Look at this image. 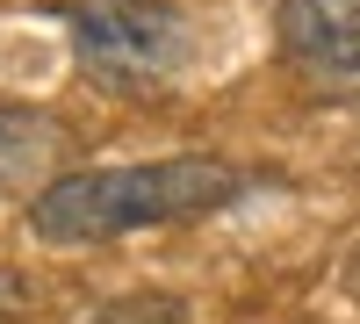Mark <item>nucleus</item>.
Here are the masks:
<instances>
[{
    "mask_svg": "<svg viewBox=\"0 0 360 324\" xmlns=\"http://www.w3.org/2000/svg\"><path fill=\"white\" fill-rule=\"evenodd\" d=\"M245 188H252L245 166L209 152H173L144 166H79L29 195V231L44 245H101V238H130V231L217 216Z\"/></svg>",
    "mask_w": 360,
    "mask_h": 324,
    "instance_id": "nucleus-1",
    "label": "nucleus"
},
{
    "mask_svg": "<svg viewBox=\"0 0 360 324\" xmlns=\"http://www.w3.org/2000/svg\"><path fill=\"white\" fill-rule=\"evenodd\" d=\"M65 37L101 94H159L195 58L188 15L166 0H79L65 8Z\"/></svg>",
    "mask_w": 360,
    "mask_h": 324,
    "instance_id": "nucleus-2",
    "label": "nucleus"
},
{
    "mask_svg": "<svg viewBox=\"0 0 360 324\" xmlns=\"http://www.w3.org/2000/svg\"><path fill=\"white\" fill-rule=\"evenodd\" d=\"M274 51L317 101L360 108V0H274Z\"/></svg>",
    "mask_w": 360,
    "mask_h": 324,
    "instance_id": "nucleus-3",
    "label": "nucleus"
},
{
    "mask_svg": "<svg viewBox=\"0 0 360 324\" xmlns=\"http://www.w3.org/2000/svg\"><path fill=\"white\" fill-rule=\"evenodd\" d=\"M72 152V137L58 115L0 101V195H37L44 181H58V159Z\"/></svg>",
    "mask_w": 360,
    "mask_h": 324,
    "instance_id": "nucleus-4",
    "label": "nucleus"
}]
</instances>
